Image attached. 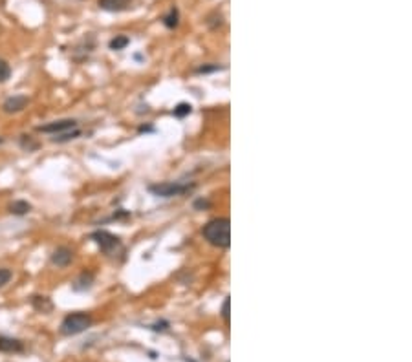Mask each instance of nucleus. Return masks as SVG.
<instances>
[{
  "label": "nucleus",
  "mask_w": 412,
  "mask_h": 362,
  "mask_svg": "<svg viewBox=\"0 0 412 362\" xmlns=\"http://www.w3.org/2000/svg\"><path fill=\"white\" fill-rule=\"evenodd\" d=\"M201 234L211 245L218 249H227L231 245V221L227 218H215L203 225Z\"/></svg>",
  "instance_id": "nucleus-1"
},
{
  "label": "nucleus",
  "mask_w": 412,
  "mask_h": 362,
  "mask_svg": "<svg viewBox=\"0 0 412 362\" xmlns=\"http://www.w3.org/2000/svg\"><path fill=\"white\" fill-rule=\"evenodd\" d=\"M92 326V317L88 313H70L66 315L60 322V333L66 335V337H74V335H79V333L86 331L88 327Z\"/></svg>",
  "instance_id": "nucleus-2"
},
{
  "label": "nucleus",
  "mask_w": 412,
  "mask_h": 362,
  "mask_svg": "<svg viewBox=\"0 0 412 362\" xmlns=\"http://www.w3.org/2000/svg\"><path fill=\"white\" fill-rule=\"evenodd\" d=\"M194 189V185H189V183H181V181H165V183H158V185H151L149 191L154 194V196L160 198H174V196H181V194H187Z\"/></svg>",
  "instance_id": "nucleus-3"
},
{
  "label": "nucleus",
  "mask_w": 412,
  "mask_h": 362,
  "mask_svg": "<svg viewBox=\"0 0 412 362\" xmlns=\"http://www.w3.org/2000/svg\"><path fill=\"white\" fill-rule=\"evenodd\" d=\"M92 240L96 241L97 247L105 252L106 256H116V254L123 252L121 240L117 236H114V234L108 232V231H96L94 234H92Z\"/></svg>",
  "instance_id": "nucleus-4"
},
{
  "label": "nucleus",
  "mask_w": 412,
  "mask_h": 362,
  "mask_svg": "<svg viewBox=\"0 0 412 362\" xmlns=\"http://www.w3.org/2000/svg\"><path fill=\"white\" fill-rule=\"evenodd\" d=\"M77 128V121L76 119H60V121H51L48 125L37 126V130L42 132V134H62L66 130H76Z\"/></svg>",
  "instance_id": "nucleus-5"
},
{
  "label": "nucleus",
  "mask_w": 412,
  "mask_h": 362,
  "mask_svg": "<svg viewBox=\"0 0 412 362\" xmlns=\"http://www.w3.org/2000/svg\"><path fill=\"white\" fill-rule=\"evenodd\" d=\"M28 103H30V101H28L26 96H13L2 105V110H4L6 114H19V112H22L26 106H28Z\"/></svg>",
  "instance_id": "nucleus-6"
},
{
  "label": "nucleus",
  "mask_w": 412,
  "mask_h": 362,
  "mask_svg": "<svg viewBox=\"0 0 412 362\" xmlns=\"http://www.w3.org/2000/svg\"><path fill=\"white\" fill-rule=\"evenodd\" d=\"M72 260H74V252L68 247H57L53 254H51V261L57 267H68L72 263Z\"/></svg>",
  "instance_id": "nucleus-7"
},
{
  "label": "nucleus",
  "mask_w": 412,
  "mask_h": 362,
  "mask_svg": "<svg viewBox=\"0 0 412 362\" xmlns=\"http://www.w3.org/2000/svg\"><path fill=\"white\" fill-rule=\"evenodd\" d=\"M0 351L2 353H20L24 351V344L17 338L0 337Z\"/></svg>",
  "instance_id": "nucleus-8"
},
{
  "label": "nucleus",
  "mask_w": 412,
  "mask_h": 362,
  "mask_svg": "<svg viewBox=\"0 0 412 362\" xmlns=\"http://www.w3.org/2000/svg\"><path fill=\"white\" fill-rule=\"evenodd\" d=\"M97 4L105 11H125L130 8L132 0H99Z\"/></svg>",
  "instance_id": "nucleus-9"
},
{
  "label": "nucleus",
  "mask_w": 412,
  "mask_h": 362,
  "mask_svg": "<svg viewBox=\"0 0 412 362\" xmlns=\"http://www.w3.org/2000/svg\"><path fill=\"white\" fill-rule=\"evenodd\" d=\"M31 306L35 307L37 311H40V313H50L51 309H53V304H51L50 298L40 297V295H37V297L31 298Z\"/></svg>",
  "instance_id": "nucleus-10"
},
{
  "label": "nucleus",
  "mask_w": 412,
  "mask_h": 362,
  "mask_svg": "<svg viewBox=\"0 0 412 362\" xmlns=\"http://www.w3.org/2000/svg\"><path fill=\"white\" fill-rule=\"evenodd\" d=\"M92 284H94V275L85 271V273H81V277L74 282V289H76V291H85Z\"/></svg>",
  "instance_id": "nucleus-11"
},
{
  "label": "nucleus",
  "mask_w": 412,
  "mask_h": 362,
  "mask_svg": "<svg viewBox=\"0 0 412 362\" xmlns=\"http://www.w3.org/2000/svg\"><path fill=\"white\" fill-rule=\"evenodd\" d=\"M31 211V205L28 203V201H15L13 205L10 207V212H13V214H17V216H24V214H28V212Z\"/></svg>",
  "instance_id": "nucleus-12"
},
{
  "label": "nucleus",
  "mask_w": 412,
  "mask_h": 362,
  "mask_svg": "<svg viewBox=\"0 0 412 362\" xmlns=\"http://www.w3.org/2000/svg\"><path fill=\"white\" fill-rule=\"evenodd\" d=\"M128 42H130V39L128 37H125V35H117L116 39H112L110 40V48L114 51H119V50H125L126 46H128Z\"/></svg>",
  "instance_id": "nucleus-13"
},
{
  "label": "nucleus",
  "mask_w": 412,
  "mask_h": 362,
  "mask_svg": "<svg viewBox=\"0 0 412 362\" xmlns=\"http://www.w3.org/2000/svg\"><path fill=\"white\" fill-rule=\"evenodd\" d=\"M178 19H180V15H178V10H176V8H172V10L169 11V15L163 17V24H165L167 28H176V26H178Z\"/></svg>",
  "instance_id": "nucleus-14"
},
{
  "label": "nucleus",
  "mask_w": 412,
  "mask_h": 362,
  "mask_svg": "<svg viewBox=\"0 0 412 362\" xmlns=\"http://www.w3.org/2000/svg\"><path fill=\"white\" fill-rule=\"evenodd\" d=\"M191 112H192V106L189 105V103H180V105L174 108L172 114H174L176 117H185V116H189Z\"/></svg>",
  "instance_id": "nucleus-15"
},
{
  "label": "nucleus",
  "mask_w": 412,
  "mask_h": 362,
  "mask_svg": "<svg viewBox=\"0 0 412 362\" xmlns=\"http://www.w3.org/2000/svg\"><path fill=\"white\" fill-rule=\"evenodd\" d=\"M81 132L74 130V132H62V134H57L55 137H53V141H57V143H64V141H70V139H76V137H79Z\"/></svg>",
  "instance_id": "nucleus-16"
},
{
  "label": "nucleus",
  "mask_w": 412,
  "mask_h": 362,
  "mask_svg": "<svg viewBox=\"0 0 412 362\" xmlns=\"http://www.w3.org/2000/svg\"><path fill=\"white\" fill-rule=\"evenodd\" d=\"M10 77H11V66L8 64L4 59H0V82H6Z\"/></svg>",
  "instance_id": "nucleus-17"
},
{
  "label": "nucleus",
  "mask_w": 412,
  "mask_h": 362,
  "mask_svg": "<svg viewBox=\"0 0 412 362\" xmlns=\"http://www.w3.org/2000/svg\"><path fill=\"white\" fill-rule=\"evenodd\" d=\"M11 277H13V273H11L10 269H6V267H2V269H0V287H4L6 284H10Z\"/></svg>",
  "instance_id": "nucleus-18"
},
{
  "label": "nucleus",
  "mask_w": 412,
  "mask_h": 362,
  "mask_svg": "<svg viewBox=\"0 0 412 362\" xmlns=\"http://www.w3.org/2000/svg\"><path fill=\"white\" fill-rule=\"evenodd\" d=\"M229 306H231V300H229V298H226V300H224V304H222V318H224V322H226V324H229Z\"/></svg>",
  "instance_id": "nucleus-19"
},
{
  "label": "nucleus",
  "mask_w": 412,
  "mask_h": 362,
  "mask_svg": "<svg viewBox=\"0 0 412 362\" xmlns=\"http://www.w3.org/2000/svg\"><path fill=\"white\" fill-rule=\"evenodd\" d=\"M20 145H22V148H28V150H35L37 146H39V143H31L30 136H22V139H20Z\"/></svg>",
  "instance_id": "nucleus-20"
},
{
  "label": "nucleus",
  "mask_w": 412,
  "mask_h": 362,
  "mask_svg": "<svg viewBox=\"0 0 412 362\" xmlns=\"http://www.w3.org/2000/svg\"><path fill=\"white\" fill-rule=\"evenodd\" d=\"M216 70H222V66L218 64H213V66H200L196 70V73H211V71H216Z\"/></svg>",
  "instance_id": "nucleus-21"
},
{
  "label": "nucleus",
  "mask_w": 412,
  "mask_h": 362,
  "mask_svg": "<svg viewBox=\"0 0 412 362\" xmlns=\"http://www.w3.org/2000/svg\"><path fill=\"white\" fill-rule=\"evenodd\" d=\"M2 141H4V139H2V137H0V143H2Z\"/></svg>",
  "instance_id": "nucleus-22"
}]
</instances>
